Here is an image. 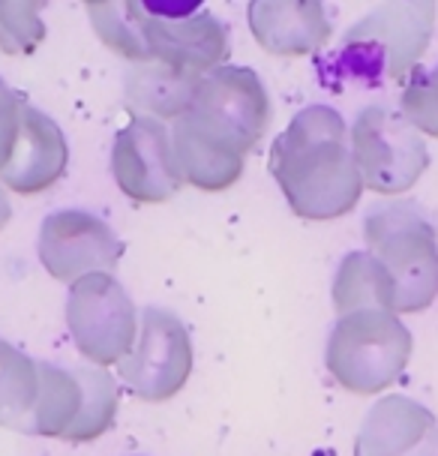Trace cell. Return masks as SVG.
<instances>
[{"label": "cell", "mask_w": 438, "mask_h": 456, "mask_svg": "<svg viewBox=\"0 0 438 456\" xmlns=\"http://www.w3.org/2000/svg\"><path fill=\"white\" fill-rule=\"evenodd\" d=\"M411 357V333L387 309L339 315L328 337L324 363L348 394L376 396L402 376Z\"/></svg>", "instance_id": "4"}, {"label": "cell", "mask_w": 438, "mask_h": 456, "mask_svg": "<svg viewBox=\"0 0 438 456\" xmlns=\"http://www.w3.org/2000/svg\"><path fill=\"white\" fill-rule=\"evenodd\" d=\"M271 124V96L247 67H219L201 78L196 102L174 120L172 148L183 183L205 192L229 190L243 175V157Z\"/></svg>", "instance_id": "1"}, {"label": "cell", "mask_w": 438, "mask_h": 456, "mask_svg": "<svg viewBox=\"0 0 438 456\" xmlns=\"http://www.w3.org/2000/svg\"><path fill=\"white\" fill-rule=\"evenodd\" d=\"M43 4H0V48L6 54H28L45 39V24L39 19Z\"/></svg>", "instance_id": "19"}, {"label": "cell", "mask_w": 438, "mask_h": 456, "mask_svg": "<svg viewBox=\"0 0 438 456\" xmlns=\"http://www.w3.org/2000/svg\"><path fill=\"white\" fill-rule=\"evenodd\" d=\"M21 109H24V102L0 81V171L10 166L15 142H19Z\"/></svg>", "instance_id": "21"}, {"label": "cell", "mask_w": 438, "mask_h": 456, "mask_svg": "<svg viewBox=\"0 0 438 456\" xmlns=\"http://www.w3.org/2000/svg\"><path fill=\"white\" fill-rule=\"evenodd\" d=\"M120 390L102 366H63L39 361V399L30 433L81 444L109 433L118 418Z\"/></svg>", "instance_id": "6"}, {"label": "cell", "mask_w": 438, "mask_h": 456, "mask_svg": "<svg viewBox=\"0 0 438 456\" xmlns=\"http://www.w3.org/2000/svg\"><path fill=\"white\" fill-rule=\"evenodd\" d=\"M6 223H10V201H6L4 190H0V232H4Z\"/></svg>", "instance_id": "22"}, {"label": "cell", "mask_w": 438, "mask_h": 456, "mask_svg": "<svg viewBox=\"0 0 438 456\" xmlns=\"http://www.w3.org/2000/svg\"><path fill=\"white\" fill-rule=\"evenodd\" d=\"M256 43L271 54H312L330 39V21L315 0H256L249 4Z\"/></svg>", "instance_id": "15"}, {"label": "cell", "mask_w": 438, "mask_h": 456, "mask_svg": "<svg viewBox=\"0 0 438 456\" xmlns=\"http://www.w3.org/2000/svg\"><path fill=\"white\" fill-rule=\"evenodd\" d=\"M192 4H135V0H96L87 4L96 37L111 52L133 63H166V67L201 72L219 69L229 54V34L223 21Z\"/></svg>", "instance_id": "3"}, {"label": "cell", "mask_w": 438, "mask_h": 456, "mask_svg": "<svg viewBox=\"0 0 438 456\" xmlns=\"http://www.w3.org/2000/svg\"><path fill=\"white\" fill-rule=\"evenodd\" d=\"M348 129L330 105L297 111L271 148V175L297 216L337 219L358 208L363 177L352 151Z\"/></svg>", "instance_id": "2"}, {"label": "cell", "mask_w": 438, "mask_h": 456, "mask_svg": "<svg viewBox=\"0 0 438 456\" xmlns=\"http://www.w3.org/2000/svg\"><path fill=\"white\" fill-rule=\"evenodd\" d=\"M435 28V4H387L354 24L337 63L345 76L378 85L418 67Z\"/></svg>", "instance_id": "7"}, {"label": "cell", "mask_w": 438, "mask_h": 456, "mask_svg": "<svg viewBox=\"0 0 438 456\" xmlns=\"http://www.w3.org/2000/svg\"><path fill=\"white\" fill-rule=\"evenodd\" d=\"M438 420L409 396H385L361 423L354 456H435Z\"/></svg>", "instance_id": "13"}, {"label": "cell", "mask_w": 438, "mask_h": 456, "mask_svg": "<svg viewBox=\"0 0 438 456\" xmlns=\"http://www.w3.org/2000/svg\"><path fill=\"white\" fill-rule=\"evenodd\" d=\"M39 399V361L0 339V427L30 433Z\"/></svg>", "instance_id": "18"}, {"label": "cell", "mask_w": 438, "mask_h": 456, "mask_svg": "<svg viewBox=\"0 0 438 456\" xmlns=\"http://www.w3.org/2000/svg\"><path fill=\"white\" fill-rule=\"evenodd\" d=\"M201 78L166 63H135L126 76V105L153 120H177L196 102Z\"/></svg>", "instance_id": "16"}, {"label": "cell", "mask_w": 438, "mask_h": 456, "mask_svg": "<svg viewBox=\"0 0 438 456\" xmlns=\"http://www.w3.org/2000/svg\"><path fill=\"white\" fill-rule=\"evenodd\" d=\"M69 148L61 126L48 114L24 105L21 129L10 166L0 171V183L19 195H36L52 190L67 175Z\"/></svg>", "instance_id": "14"}, {"label": "cell", "mask_w": 438, "mask_h": 456, "mask_svg": "<svg viewBox=\"0 0 438 456\" xmlns=\"http://www.w3.org/2000/svg\"><path fill=\"white\" fill-rule=\"evenodd\" d=\"M334 309L339 315L358 309H387L396 315V289L387 267L369 252H348L334 280Z\"/></svg>", "instance_id": "17"}, {"label": "cell", "mask_w": 438, "mask_h": 456, "mask_svg": "<svg viewBox=\"0 0 438 456\" xmlns=\"http://www.w3.org/2000/svg\"><path fill=\"white\" fill-rule=\"evenodd\" d=\"M352 157L358 162L363 186L381 195L411 190L429 166L424 133L402 111L369 105L358 114L352 133Z\"/></svg>", "instance_id": "8"}, {"label": "cell", "mask_w": 438, "mask_h": 456, "mask_svg": "<svg viewBox=\"0 0 438 456\" xmlns=\"http://www.w3.org/2000/svg\"><path fill=\"white\" fill-rule=\"evenodd\" d=\"M192 372V342L183 322L166 309H144L139 337L124 361L118 376L126 381L139 399L166 403L177 396Z\"/></svg>", "instance_id": "10"}, {"label": "cell", "mask_w": 438, "mask_h": 456, "mask_svg": "<svg viewBox=\"0 0 438 456\" xmlns=\"http://www.w3.org/2000/svg\"><path fill=\"white\" fill-rule=\"evenodd\" d=\"M111 175L118 186L139 205H162L183 186L172 133L162 120L133 114L111 144Z\"/></svg>", "instance_id": "11"}, {"label": "cell", "mask_w": 438, "mask_h": 456, "mask_svg": "<svg viewBox=\"0 0 438 456\" xmlns=\"http://www.w3.org/2000/svg\"><path fill=\"white\" fill-rule=\"evenodd\" d=\"M369 256L387 267L396 313H420L438 297V232L418 205H385L363 219Z\"/></svg>", "instance_id": "5"}, {"label": "cell", "mask_w": 438, "mask_h": 456, "mask_svg": "<svg viewBox=\"0 0 438 456\" xmlns=\"http://www.w3.org/2000/svg\"><path fill=\"white\" fill-rule=\"evenodd\" d=\"M402 114L418 126V133L438 138V67L418 72L402 91Z\"/></svg>", "instance_id": "20"}, {"label": "cell", "mask_w": 438, "mask_h": 456, "mask_svg": "<svg viewBox=\"0 0 438 456\" xmlns=\"http://www.w3.org/2000/svg\"><path fill=\"white\" fill-rule=\"evenodd\" d=\"M124 258V240L109 223L87 210H58L39 228V262L54 280L78 282L91 273H109Z\"/></svg>", "instance_id": "12"}, {"label": "cell", "mask_w": 438, "mask_h": 456, "mask_svg": "<svg viewBox=\"0 0 438 456\" xmlns=\"http://www.w3.org/2000/svg\"><path fill=\"white\" fill-rule=\"evenodd\" d=\"M72 342L96 366L120 363L139 337V313L111 273H91L72 282L67 300Z\"/></svg>", "instance_id": "9"}]
</instances>
